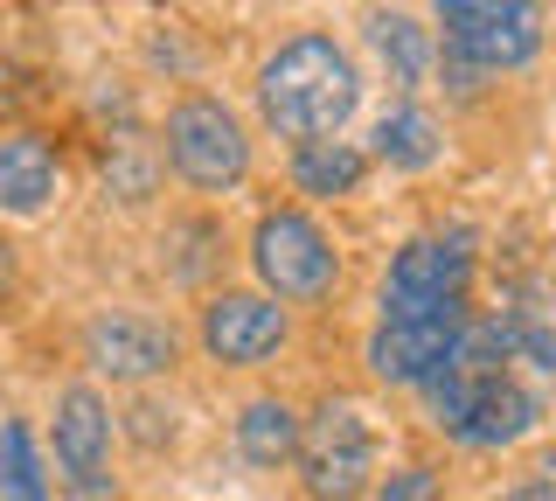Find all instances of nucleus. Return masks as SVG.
Listing matches in <instances>:
<instances>
[{"instance_id":"nucleus-1","label":"nucleus","mask_w":556,"mask_h":501,"mask_svg":"<svg viewBox=\"0 0 556 501\" xmlns=\"http://www.w3.org/2000/svg\"><path fill=\"white\" fill-rule=\"evenodd\" d=\"M355 98H362L355 63H348L327 36L286 42L265 71H257V105H265V118L286 133V140H300V147L327 140V133L355 112Z\"/></svg>"},{"instance_id":"nucleus-2","label":"nucleus","mask_w":556,"mask_h":501,"mask_svg":"<svg viewBox=\"0 0 556 501\" xmlns=\"http://www.w3.org/2000/svg\"><path fill=\"white\" fill-rule=\"evenodd\" d=\"M439 28H445V49L473 71H508V63H529L535 42H543V14L535 8H515V0H445L439 8Z\"/></svg>"},{"instance_id":"nucleus-3","label":"nucleus","mask_w":556,"mask_h":501,"mask_svg":"<svg viewBox=\"0 0 556 501\" xmlns=\"http://www.w3.org/2000/svg\"><path fill=\"white\" fill-rule=\"evenodd\" d=\"M167 161L195 188H230L243 175V161H251V147H243V126L216 98H181L167 112Z\"/></svg>"},{"instance_id":"nucleus-4","label":"nucleus","mask_w":556,"mask_h":501,"mask_svg":"<svg viewBox=\"0 0 556 501\" xmlns=\"http://www.w3.org/2000/svg\"><path fill=\"white\" fill-rule=\"evenodd\" d=\"M251 258H257V272H265V286L278 292V300H320V292L334 286V251H327L320 223H306L292 210L257 223Z\"/></svg>"},{"instance_id":"nucleus-5","label":"nucleus","mask_w":556,"mask_h":501,"mask_svg":"<svg viewBox=\"0 0 556 501\" xmlns=\"http://www.w3.org/2000/svg\"><path fill=\"white\" fill-rule=\"evenodd\" d=\"M300 466L313 501H355L369 488V431L348 404H327L320 418L300 431Z\"/></svg>"},{"instance_id":"nucleus-6","label":"nucleus","mask_w":556,"mask_h":501,"mask_svg":"<svg viewBox=\"0 0 556 501\" xmlns=\"http://www.w3.org/2000/svg\"><path fill=\"white\" fill-rule=\"evenodd\" d=\"M459 327H466L459 300H452V306H425V314H390L376 327V341H369L376 376H382V384H425V376L452 355Z\"/></svg>"},{"instance_id":"nucleus-7","label":"nucleus","mask_w":556,"mask_h":501,"mask_svg":"<svg viewBox=\"0 0 556 501\" xmlns=\"http://www.w3.org/2000/svg\"><path fill=\"white\" fill-rule=\"evenodd\" d=\"M104 460H112V418H104L98 390H63L56 404V466L70 480V501H104Z\"/></svg>"},{"instance_id":"nucleus-8","label":"nucleus","mask_w":556,"mask_h":501,"mask_svg":"<svg viewBox=\"0 0 556 501\" xmlns=\"http://www.w3.org/2000/svg\"><path fill=\"white\" fill-rule=\"evenodd\" d=\"M466 272H473V251H466V237H417V245L396 251L390 265V314H425V306H452L466 286Z\"/></svg>"},{"instance_id":"nucleus-9","label":"nucleus","mask_w":556,"mask_h":501,"mask_svg":"<svg viewBox=\"0 0 556 501\" xmlns=\"http://www.w3.org/2000/svg\"><path fill=\"white\" fill-rule=\"evenodd\" d=\"M202 341H208L216 362L251 370V362L278 355V341H286V314H278L271 300H257V292H223V300L202 314Z\"/></svg>"},{"instance_id":"nucleus-10","label":"nucleus","mask_w":556,"mask_h":501,"mask_svg":"<svg viewBox=\"0 0 556 501\" xmlns=\"http://www.w3.org/2000/svg\"><path fill=\"white\" fill-rule=\"evenodd\" d=\"M84 349H91V362L104 376L139 384V376H161L174 362V335L161 321H147V314H98L84 327Z\"/></svg>"},{"instance_id":"nucleus-11","label":"nucleus","mask_w":556,"mask_h":501,"mask_svg":"<svg viewBox=\"0 0 556 501\" xmlns=\"http://www.w3.org/2000/svg\"><path fill=\"white\" fill-rule=\"evenodd\" d=\"M56 196V153L42 133H0V210L35 216Z\"/></svg>"},{"instance_id":"nucleus-12","label":"nucleus","mask_w":556,"mask_h":501,"mask_svg":"<svg viewBox=\"0 0 556 501\" xmlns=\"http://www.w3.org/2000/svg\"><path fill=\"white\" fill-rule=\"evenodd\" d=\"M529 425H535V397L521 390V384H508V376H494V384L473 397V411H466V425L452 431V439H466V446H508Z\"/></svg>"},{"instance_id":"nucleus-13","label":"nucleus","mask_w":556,"mask_h":501,"mask_svg":"<svg viewBox=\"0 0 556 501\" xmlns=\"http://www.w3.org/2000/svg\"><path fill=\"white\" fill-rule=\"evenodd\" d=\"M237 446H243V460H257V466H278V460H292L300 453V418H292L286 404H251L237 418Z\"/></svg>"},{"instance_id":"nucleus-14","label":"nucleus","mask_w":556,"mask_h":501,"mask_svg":"<svg viewBox=\"0 0 556 501\" xmlns=\"http://www.w3.org/2000/svg\"><path fill=\"white\" fill-rule=\"evenodd\" d=\"M292 181L306 188V196H348V188L362 181V153L341 147V140H313L292 153Z\"/></svg>"},{"instance_id":"nucleus-15","label":"nucleus","mask_w":556,"mask_h":501,"mask_svg":"<svg viewBox=\"0 0 556 501\" xmlns=\"http://www.w3.org/2000/svg\"><path fill=\"white\" fill-rule=\"evenodd\" d=\"M369 36H376V49H382V63H390L396 84H425V71H431V36L410 22V14H376Z\"/></svg>"},{"instance_id":"nucleus-16","label":"nucleus","mask_w":556,"mask_h":501,"mask_svg":"<svg viewBox=\"0 0 556 501\" xmlns=\"http://www.w3.org/2000/svg\"><path fill=\"white\" fill-rule=\"evenodd\" d=\"M376 153L390 167H425L431 153H439V126H431V112H417V105H404V112H390L376 126Z\"/></svg>"},{"instance_id":"nucleus-17","label":"nucleus","mask_w":556,"mask_h":501,"mask_svg":"<svg viewBox=\"0 0 556 501\" xmlns=\"http://www.w3.org/2000/svg\"><path fill=\"white\" fill-rule=\"evenodd\" d=\"M0 494L8 501H49L35 446H28V425H0Z\"/></svg>"},{"instance_id":"nucleus-18","label":"nucleus","mask_w":556,"mask_h":501,"mask_svg":"<svg viewBox=\"0 0 556 501\" xmlns=\"http://www.w3.org/2000/svg\"><path fill=\"white\" fill-rule=\"evenodd\" d=\"M104 188L126 202H147L153 196V161H147V140L139 133H118L112 153H104Z\"/></svg>"},{"instance_id":"nucleus-19","label":"nucleus","mask_w":556,"mask_h":501,"mask_svg":"<svg viewBox=\"0 0 556 501\" xmlns=\"http://www.w3.org/2000/svg\"><path fill=\"white\" fill-rule=\"evenodd\" d=\"M174 245H188V258L174 272H181V279H202L208 272V245H216V230H208V223H181V230H174Z\"/></svg>"},{"instance_id":"nucleus-20","label":"nucleus","mask_w":556,"mask_h":501,"mask_svg":"<svg viewBox=\"0 0 556 501\" xmlns=\"http://www.w3.org/2000/svg\"><path fill=\"white\" fill-rule=\"evenodd\" d=\"M382 501H439V474H425V466H404V474L382 480Z\"/></svg>"},{"instance_id":"nucleus-21","label":"nucleus","mask_w":556,"mask_h":501,"mask_svg":"<svg viewBox=\"0 0 556 501\" xmlns=\"http://www.w3.org/2000/svg\"><path fill=\"white\" fill-rule=\"evenodd\" d=\"M161 418H167L161 404H139V411H132V431H139L147 446H161Z\"/></svg>"},{"instance_id":"nucleus-22","label":"nucleus","mask_w":556,"mask_h":501,"mask_svg":"<svg viewBox=\"0 0 556 501\" xmlns=\"http://www.w3.org/2000/svg\"><path fill=\"white\" fill-rule=\"evenodd\" d=\"M8 286H14V251L0 245V300H8Z\"/></svg>"},{"instance_id":"nucleus-23","label":"nucleus","mask_w":556,"mask_h":501,"mask_svg":"<svg viewBox=\"0 0 556 501\" xmlns=\"http://www.w3.org/2000/svg\"><path fill=\"white\" fill-rule=\"evenodd\" d=\"M535 488H543V494H549V501H556V453H549V460H543V474H535Z\"/></svg>"},{"instance_id":"nucleus-24","label":"nucleus","mask_w":556,"mask_h":501,"mask_svg":"<svg viewBox=\"0 0 556 501\" xmlns=\"http://www.w3.org/2000/svg\"><path fill=\"white\" fill-rule=\"evenodd\" d=\"M508 501H549V494H543V488H535V480H521V488H515Z\"/></svg>"},{"instance_id":"nucleus-25","label":"nucleus","mask_w":556,"mask_h":501,"mask_svg":"<svg viewBox=\"0 0 556 501\" xmlns=\"http://www.w3.org/2000/svg\"><path fill=\"white\" fill-rule=\"evenodd\" d=\"M0 91H8V63H0Z\"/></svg>"}]
</instances>
